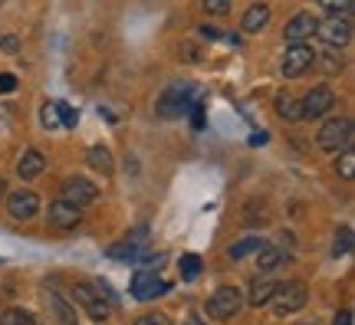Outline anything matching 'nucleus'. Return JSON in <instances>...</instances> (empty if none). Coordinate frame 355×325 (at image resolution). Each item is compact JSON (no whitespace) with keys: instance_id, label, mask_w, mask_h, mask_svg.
<instances>
[{"instance_id":"obj_8","label":"nucleus","mask_w":355,"mask_h":325,"mask_svg":"<svg viewBox=\"0 0 355 325\" xmlns=\"http://www.w3.org/2000/svg\"><path fill=\"white\" fill-rule=\"evenodd\" d=\"M313 63H316V50L306 46V43H293L290 50H286V56H283V76L296 79V76H303Z\"/></svg>"},{"instance_id":"obj_24","label":"nucleus","mask_w":355,"mask_h":325,"mask_svg":"<svg viewBox=\"0 0 355 325\" xmlns=\"http://www.w3.org/2000/svg\"><path fill=\"white\" fill-rule=\"evenodd\" d=\"M0 325H33V319L24 309H7V313L0 315Z\"/></svg>"},{"instance_id":"obj_6","label":"nucleus","mask_w":355,"mask_h":325,"mask_svg":"<svg viewBox=\"0 0 355 325\" xmlns=\"http://www.w3.org/2000/svg\"><path fill=\"white\" fill-rule=\"evenodd\" d=\"M303 105V118H322L326 112H332L336 105V92L329 86H313L306 92V99L300 102Z\"/></svg>"},{"instance_id":"obj_4","label":"nucleus","mask_w":355,"mask_h":325,"mask_svg":"<svg viewBox=\"0 0 355 325\" xmlns=\"http://www.w3.org/2000/svg\"><path fill=\"white\" fill-rule=\"evenodd\" d=\"M241 306H243V296L237 292V286H220L214 296L207 299V315L227 322V319H234V315L241 313Z\"/></svg>"},{"instance_id":"obj_32","label":"nucleus","mask_w":355,"mask_h":325,"mask_svg":"<svg viewBox=\"0 0 355 325\" xmlns=\"http://www.w3.org/2000/svg\"><path fill=\"white\" fill-rule=\"evenodd\" d=\"M135 325H171V322H168L165 313H148V315H141Z\"/></svg>"},{"instance_id":"obj_30","label":"nucleus","mask_w":355,"mask_h":325,"mask_svg":"<svg viewBox=\"0 0 355 325\" xmlns=\"http://www.w3.org/2000/svg\"><path fill=\"white\" fill-rule=\"evenodd\" d=\"M0 50L7 53V56H13V53H20V37H13V33H7V37H0Z\"/></svg>"},{"instance_id":"obj_7","label":"nucleus","mask_w":355,"mask_h":325,"mask_svg":"<svg viewBox=\"0 0 355 325\" xmlns=\"http://www.w3.org/2000/svg\"><path fill=\"white\" fill-rule=\"evenodd\" d=\"M165 292H168V283L155 273V270H141V273H135V279H132V296L141 302L158 299V296H165Z\"/></svg>"},{"instance_id":"obj_19","label":"nucleus","mask_w":355,"mask_h":325,"mask_svg":"<svg viewBox=\"0 0 355 325\" xmlns=\"http://www.w3.org/2000/svg\"><path fill=\"white\" fill-rule=\"evenodd\" d=\"M86 161L96 168V171H102V175H112V155H109V148L105 145H92L89 148V155H86Z\"/></svg>"},{"instance_id":"obj_36","label":"nucleus","mask_w":355,"mask_h":325,"mask_svg":"<svg viewBox=\"0 0 355 325\" xmlns=\"http://www.w3.org/2000/svg\"><path fill=\"white\" fill-rule=\"evenodd\" d=\"M184 325H204V322H201V319H188V322H184Z\"/></svg>"},{"instance_id":"obj_5","label":"nucleus","mask_w":355,"mask_h":325,"mask_svg":"<svg viewBox=\"0 0 355 325\" xmlns=\"http://www.w3.org/2000/svg\"><path fill=\"white\" fill-rule=\"evenodd\" d=\"M352 141V122L349 118H329L319 128V148L322 151H345Z\"/></svg>"},{"instance_id":"obj_29","label":"nucleus","mask_w":355,"mask_h":325,"mask_svg":"<svg viewBox=\"0 0 355 325\" xmlns=\"http://www.w3.org/2000/svg\"><path fill=\"white\" fill-rule=\"evenodd\" d=\"M339 175H343L345 181H352V175H355V155L352 151H345L343 155V161H339Z\"/></svg>"},{"instance_id":"obj_34","label":"nucleus","mask_w":355,"mask_h":325,"mask_svg":"<svg viewBox=\"0 0 355 325\" xmlns=\"http://www.w3.org/2000/svg\"><path fill=\"white\" fill-rule=\"evenodd\" d=\"M13 89H17V76L0 73V92H13Z\"/></svg>"},{"instance_id":"obj_31","label":"nucleus","mask_w":355,"mask_h":325,"mask_svg":"<svg viewBox=\"0 0 355 325\" xmlns=\"http://www.w3.org/2000/svg\"><path fill=\"white\" fill-rule=\"evenodd\" d=\"M319 3H322L329 13H345L349 7H352V0H319Z\"/></svg>"},{"instance_id":"obj_1","label":"nucleus","mask_w":355,"mask_h":325,"mask_svg":"<svg viewBox=\"0 0 355 325\" xmlns=\"http://www.w3.org/2000/svg\"><path fill=\"white\" fill-rule=\"evenodd\" d=\"M201 99H204L201 86L175 82V86H168L165 92H162V99H158V115H162V118H181L191 105H198Z\"/></svg>"},{"instance_id":"obj_2","label":"nucleus","mask_w":355,"mask_h":325,"mask_svg":"<svg viewBox=\"0 0 355 325\" xmlns=\"http://www.w3.org/2000/svg\"><path fill=\"white\" fill-rule=\"evenodd\" d=\"M306 299H309V292H306V283H300V279H293V283H277V289H273V309H277V315H290V313H300L306 306Z\"/></svg>"},{"instance_id":"obj_18","label":"nucleus","mask_w":355,"mask_h":325,"mask_svg":"<svg viewBox=\"0 0 355 325\" xmlns=\"http://www.w3.org/2000/svg\"><path fill=\"white\" fill-rule=\"evenodd\" d=\"M279 263H283V250H279V247H270V243H260V250H257V266H260V273H273Z\"/></svg>"},{"instance_id":"obj_3","label":"nucleus","mask_w":355,"mask_h":325,"mask_svg":"<svg viewBox=\"0 0 355 325\" xmlns=\"http://www.w3.org/2000/svg\"><path fill=\"white\" fill-rule=\"evenodd\" d=\"M316 37L332 50H343L352 37V24H349L345 13H329L326 20H316Z\"/></svg>"},{"instance_id":"obj_16","label":"nucleus","mask_w":355,"mask_h":325,"mask_svg":"<svg viewBox=\"0 0 355 325\" xmlns=\"http://www.w3.org/2000/svg\"><path fill=\"white\" fill-rule=\"evenodd\" d=\"M270 24V7L266 3H254V7H247V13H243V33H260L263 26Z\"/></svg>"},{"instance_id":"obj_10","label":"nucleus","mask_w":355,"mask_h":325,"mask_svg":"<svg viewBox=\"0 0 355 325\" xmlns=\"http://www.w3.org/2000/svg\"><path fill=\"white\" fill-rule=\"evenodd\" d=\"M79 217H83V211L73 207V204H66V200L60 197L56 204H50V211H46V224H50L53 230H73V227L79 224Z\"/></svg>"},{"instance_id":"obj_33","label":"nucleus","mask_w":355,"mask_h":325,"mask_svg":"<svg viewBox=\"0 0 355 325\" xmlns=\"http://www.w3.org/2000/svg\"><path fill=\"white\" fill-rule=\"evenodd\" d=\"M188 112H191V125H194V128H204V109H201V102H198V105H191Z\"/></svg>"},{"instance_id":"obj_11","label":"nucleus","mask_w":355,"mask_h":325,"mask_svg":"<svg viewBox=\"0 0 355 325\" xmlns=\"http://www.w3.org/2000/svg\"><path fill=\"white\" fill-rule=\"evenodd\" d=\"M7 211H10L13 220H30L40 211V197L33 191H13L7 197Z\"/></svg>"},{"instance_id":"obj_26","label":"nucleus","mask_w":355,"mask_h":325,"mask_svg":"<svg viewBox=\"0 0 355 325\" xmlns=\"http://www.w3.org/2000/svg\"><path fill=\"white\" fill-rule=\"evenodd\" d=\"M56 109H60V128H76L79 122V115L66 105V102H56Z\"/></svg>"},{"instance_id":"obj_27","label":"nucleus","mask_w":355,"mask_h":325,"mask_svg":"<svg viewBox=\"0 0 355 325\" xmlns=\"http://www.w3.org/2000/svg\"><path fill=\"white\" fill-rule=\"evenodd\" d=\"M89 289H92V292H96L102 302H115V292L109 289V283H105V279H96V283H92Z\"/></svg>"},{"instance_id":"obj_17","label":"nucleus","mask_w":355,"mask_h":325,"mask_svg":"<svg viewBox=\"0 0 355 325\" xmlns=\"http://www.w3.org/2000/svg\"><path fill=\"white\" fill-rule=\"evenodd\" d=\"M273 289H277L273 279H254L250 289H247V302H250L254 309H260V306H266V302L273 299Z\"/></svg>"},{"instance_id":"obj_13","label":"nucleus","mask_w":355,"mask_h":325,"mask_svg":"<svg viewBox=\"0 0 355 325\" xmlns=\"http://www.w3.org/2000/svg\"><path fill=\"white\" fill-rule=\"evenodd\" d=\"M43 168H46L43 151L26 148L24 155H20V161H17V177H20V181H33L37 175H43Z\"/></svg>"},{"instance_id":"obj_21","label":"nucleus","mask_w":355,"mask_h":325,"mask_svg":"<svg viewBox=\"0 0 355 325\" xmlns=\"http://www.w3.org/2000/svg\"><path fill=\"white\" fill-rule=\"evenodd\" d=\"M260 243H263L260 237H243V240H237V243L230 247L227 256H230V260H243V256H250V253L260 250Z\"/></svg>"},{"instance_id":"obj_23","label":"nucleus","mask_w":355,"mask_h":325,"mask_svg":"<svg viewBox=\"0 0 355 325\" xmlns=\"http://www.w3.org/2000/svg\"><path fill=\"white\" fill-rule=\"evenodd\" d=\"M198 273H201V256L198 253H184L181 256V279H198Z\"/></svg>"},{"instance_id":"obj_35","label":"nucleus","mask_w":355,"mask_h":325,"mask_svg":"<svg viewBox=\"0 0 355 325\" xmlns=\"http://www.w3.org/2000/svg\"><path fill=\"white\" fill-rule=\"evenodd\" d=\"M332 325H355V315H352V309H343V313L336 315V322Z\"/></svg>"},{"instance_id":"obj_20","label":"nucleus","mask_w":355,"mask_h":325,"mask_svg":"<svg viewBox=\"0 0 355 325\" xmlns=\"http://www.w3.org/2000/svg\"><path fill=\"white\" fill-rule=\"evenodd\" d=\"M277 112L279 118H290V122H300L303 118V105L293 99V96H286V92H279L277 96Z\"/></svg>"},{"instance_id":"obj_28","label":"nucleus","mask_w":355,"mask_h":325,"mask_svg":"<svg viewBox=\"0 0 355 325\" xmlns=\"http://www.w3.org/2000/svg\"><path fill=\"white\" fill-rule=\"evenodd\" d=\"M230 3H234V0H204V10L214 13V17H224V13L230 10Z\"/></svg>"},{"instance_id":"obj_37","label":"nucleus","mask_w":355,"mask_h":325,"mask_svg":"<svg viewBox=\"0 0 355 325\" xmlns=\"http://www.w3.org/2000/svg\"><path fill=\"white\" fill-rule=\"evenodd\" d=\"M300 325H316V322H300Z\"/></svg>"},{"instance_id":"obj_22","label":"nucleus","mask_w":355,"mask_h":325,"mask_svg":"<svg viewBox=\"0 0 355 325\" xmlns=\"http://www.w3.org/2000/svg\"><path fill=\"white\" fill-rule=\"evenodd\" d=\"M349 253H352V227H343L332 240V256L339 260V256H349Z\"/></svg>"},{"instance_id":"obj_15","label":"nucleus","mask_w":355,"mask_h":325,"mask_svg":"<svg viewBox=\"0 0 355 325\" xmlns=\"http://www.w3.org/2000/svg\"><path fill=\"white\" fill-rule=\"evenodd\" d=\"M46 306H50V313H53V319L60 325H79V319H76V313H73V306L60 296V292H46Z\"/></svg>"},{"instance_id":"obj_9","label":"nucleus","mask_w":355,"mask_h":325,"mask_svg":"<svg viewBox=\"0 0 355 325\" xmlns=\"http://www.w3.org/2000/svg\"><path fill=\"white\" fill-rule=\"evenodd\" d=\"M99 197V188L92 184V181H86V177H69L63 184V200L66 204H73V207H89L92 200Z\"/></svg>"},{"instance_id":"obj_14","label":"nucleus","mask_w":355,"mask_h":325,"mask_svg":"<svg viewBox=\"0 0 355 325\" xmlns=\"http://www.w3.org/2000/svg\"><path fill=\"white\" fill-rule=\"evenodd\" d=\"M73 296H76V302L92 315V319H105V315H109V306H105L89 286H73Z\"/></svg>"},{"instance_id":"obj_25","label":"nucleus","mask_w":355,"mask_h":325,"mask_svg":"<svg viewBox=\"0 0 355 325\" xmlns=\"http://www.w3.org/2000/svg\"><path fill=\"white\" fill-rule=\"evenodd\" d=\"M40 118H43L46 128H60V109H56V102H46L43 112H40Z\"/></svg>"},{"instance_id":"obj_12","label":"nucleus","mask_w":355,"mask_h":325,"mask_svg":"<svg viewBox=\"0 0 355 325\" xmlns=\"http://www.w3.org/2000/svg\"><path fill=\"white\" fill-rule=\"evenodd\" d=\"M316 33V17L313 13H296L290 24H286V30H283V37L290 39V43H306V39Z\"/></svg>"}]
</instances>
